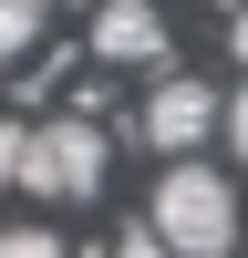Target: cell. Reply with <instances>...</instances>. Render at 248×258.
Returning <instances> with one entry per match:
<instances>
[{"label": "cell", "mask_w": 248, "mask_h": 258, "mask_svg": "<svg viewBox=\"0 0 248 258\" xmlns=\"http://www.w3.org/2000/svg\"><path fill=\"white\" fill-rule=\"evenodd\" d=\"M145 227H155L165 248H186V258H227L238 248V197H227V176L217 165H165L155 176V197H145Z\"/></svg>", "instance_id": "1"}, {"label": "cell", "mask_w": 248, "mask_h": 258, "mask_svg": "<svg viewBox=\"0 0 248 258\" xmlns=\"http://www.w3.org/2000/svg\"><path fill=\"white\" fill-rule=\"evenodd\" d=\"M93 186H103V124H93V103H73V114L31 124L21 197H93Z\"/></svg>", "instance_id": "2"}, {"label": "cell", "mask_w": 248, "mask_h": 258, "mask_svg": "<svg viewBox=\"0 0 248 258\" xmlns=\"http://www.w3.org/2000/svg\"><path fill=\"white\" fill-rule=\"evenodd\" d=\"M217 124H227V103L207 93L197 73H165L155 93L135 103V145H155V155H197V145L217 135Z\"/></svg>", "instance_id": "3"}, {"label": "cell", "mask_w": 248, "mask_h": 258, "mask_svg": "<svg viewBox=\"0 0 248 258\" xmlns=\"http://www.w3.org/2000/svg\"><path fill=\"white\" fill-rule=\"evenodd\" d=\"M93 52L103 62H165V11L155 0H93Z\"/></svg>", "instance_id": "4"}, {"label": "cell", "mask_w": 248, "mask_h": 258, "mask_svg": "<svg viewBox=\"0 0 248 258\" xmlns=\"http://www.w3.org/2000/svg\"><path fill=\"white\" fill-rule=\"evenodd\" d=\"M41 52V0H0V62H31Z\"/></svg>", "instance_id": "5"}, {"label": "cell", "mask_w": 248, "mask_h": 258, "mask_svg": "<svg viewBox=\"0 0 248 258\" xmlns=\"http://www.w3.org/2000/svg\"><path fill=\"white\" fill-rule=\"evenodd\" d=\"M0 258H73L52 227H0Z\"/></svg>", "instance_id": "6"}, {"label": "cell", "mask_w": 248, "mask_h": 258, "mask_svg": "<svg viewBox=\"0 0 248 258\" xmlns=\"http://www.w3.org/2000/svg\"><path fill=\"white\" fill-rule=\"evenodd\" d=\"M21 165H31V124H0V186H21Z\"/></svg>", "instance_id": "7"}, {"label": "cell", "mask_w": 248, "mask_h": 258, "mask_svg": "<svg viewBox=\"0 0 248 258\" xmlns=\"http://www.w3.org/2000/svg\"><path fill=\"white\" fill-rule=\"evenodd\" d=\"M217 135L238 145V165H248V83H238V93H227V124H217Z\"/></svg>", "instance_id": "8"}, {"label": "cell", "mask_w": 248, "mask_h": 258, "mask_svg": "<svg viewBox=\"0 0 248 258\" xmlns=\"http://www.w3.org/2000/svg\"><path fill=\"white\" fill-rule=\"evenodd\" d=\"M114 258H186V248H165L155 227H124V248H114Z\"/></svg>", "instance_id": "9"}, {"label": "cell", "mask_w": 248, "mask_h": 258, "mask_svg": "<svg viewBox=\"0 0 248 258\" xmlns=\"http://www.w3.org/2000/svg\"><path fill=\"white\" fill-rule=\"evenodd\" d=\"M227 52H238V62H248V11H238V21H227Z\"/></svg>", "instance_id": "10"}]
</instances>
